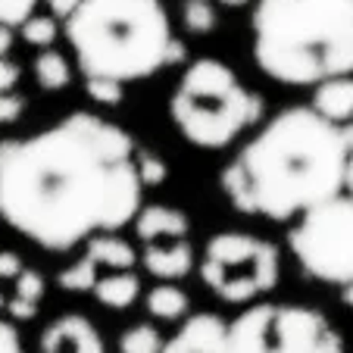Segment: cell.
Here are the masks:
<instances>
[{"label":"cell","mask_w":353,"mask_h":353,"mask_svg":"<svg viewBox=\"0 0 353 353\" xmlns=\"http://www.w3.org/2000/svg\"><path fill=\"white\" fill-rule=\"evenodd\" d=\"M216 3H222V7H232V10H241V7H247V3H254V0H216Z\"/></svg>","instance_id":"33"},{"label":"cell","mask_w":353,"mask_h":353,"mask_svg":"<svg viewBox=\"0 0 353 353\" xmlns=\"http://www.w3.org/2000/svg\"><path fill=\"white\" fill-rule=\"evenodd\" d=\"M13 41H16V28L0 26V57H7L13 50Z\"/></svg>","instance_id":"30"},{"label":"cell","mask_w":353,"mask_h":353,"mask_svg":"<svg viewBox=\"0 0 353 353\" xmlns=\"http://www.w3.org/2000/svg\"><path fill=\"white\" fill-rule=\"evenodd\" d=\"M160 347L163 334L150 322H138L119 334V353H160Z\"/></svg>","instance_id":"21"},{"label":"cell","mask_w":353,"mask_h":353,"mask_svg":"<svg viewBox=\"0 0 353 353\" xmlns=\"http://www.w3.org/2000/svg\"><path fill=\"white\" fill-rule=\"evenodd\" d=\"M316 353H344V338L328 325L325 334H322V341H319V347H316Z\"/></svg>","instance_id":"28"},{"label":"cell","mask_w":353,"mask_h":353,"mask_svg":"<svg viewBox=\"0 0 353 353\" xmlns=\"http://www.w3.org/2000/svg\"><path fill=\"white\" fill-rule=\"evenodd\" d=\"M44 294H47V279L34 266H22V272L16 275L13 285H10V297H7V307L3 310L10 313V319L28 322L38 316Z\"/></svg>","instance_id":"15"},{"label":"cell","mask_w":353,"mask_h":353,"mask_svg":"<svg viewBox=\"0 0 353 353\" xmlns=\"http://www.w3.org/2000/svg\"><path fill=\"white\" fill-rule=\"evenodd\" d=\"M19 38L26 41L28 47H38V50H44V47H54L57 38H60V19H57V16H38V13H32L19 26Z\"/></svg>","instance_id":"20"},{"label":"cell","mask_w":353,"mask_h":353,"mask_svg":"<svg viewBox=\"0 0 353 353\" xmlns=\"http://www.w3.org/2000/svg\"><path fill=\"white\" fill-rule=\"evenodd\" d=\"M138 263L144 266V272H150L160 281H181L194 269V247L188 238L144 244V250L138 254Z\"/></svg>","instance_id":"13"},{"label":"cell","mask_w":353,"mask_h":353,"mask_svg":"<svg viewBox=\"0 0 353 353\" xmlns=\"http://www.w3.org/2000/svg\"><path fill=\"white\" fill-rule=\"evenodd\" d=\"M134 169H138V179L144 188H160L169 179V166L157 150H147V147L134 144Z\"/></svg>","instance_id":"22"},{"label":"cell","mask_w":353,"mask_h":353,"mask_svg":"<svg viewBox=\"0 0 353 353\" xmlns=\"http://www.w3.org/2000/svg\"><path fill=\"white\" fill-rule=\"evenodd\" d=\"M44 3H47V7H50V13H54L57 19H66V16L72 13L75 7H79L81 0H44Z\"/></svg>","instance_id":"29"},{"label":"cell","mask_w":353,"mask_h":353,"mask_svg":"<svg viewBox=\"0 0 353 353\" xmlns=\"http://www.w3.org/2000/svg\"><path fill=\"white\" fill-rule=\"evenodd\" d=\"M26 113V97L16 91H0V128L16 125Z\"/></svg>","instance_id":"25"},{"label":"cell","mask_w":353,"mask_h":353,"mask_svg":"<svg viewBox=\"0 0 353 353\" xmlns=\"http://www.w3.org/2000/svg\"><path fill=\"white\" fill-rule=\"evenodd\" d=\"M32 75H34V85L47 94H57V91H66L72 85V63L66 60L63 50L57 47H44L32 63Z\"/></svg>","instance_id":"18"},{"label":"cell","mask_w":353,"mask_h":353,"mask_svg":"<svg viewBox=\"0 0 353 353\" xmlns=\"http://www.w3.org/2000/svg\"><path fill=\"white\" fill-rule=\"evenodd\" d=\"M344 191L353 197V147L350 154H347V169H344Z\"/></svg>","instance_id":"31"},{"label":"cell","mask_w":353,"mask_h":353,"mask_svg":"<svg viewBox=\"0 0 353 353\" xmlns=\"http://www.w3.org/2000/svg\"><path fill=\"white\" fill-rule=\"evenodd\" d=\"M254 60L266 79L313 88L353 75V0H254Z\"/></svg>","instance_id":"3"},{"label":"cell","mask_w":353,"mask_h":353,"mask_svg":"<svg viewBox=\"0 0 353 353\" xmlns=\"http://www.w3.org/2000/svg\"><path fill=\"white\" fill-rule=\"evenodd\" d=\"M63 34L85 79L128 85L185 60L163 0H81Z\"/></svg>","instance_id":"4"},{"label":"cell","mask_w":353,"mask_h":353,"mask_svg":"<svg viewBox=\"0 0 353 353\" xmlns=\"http://www.w3.org/2000/svg\"><path fill=\"white\" fill-rule=\"evenodd\" d=\"M310 107L325 122H332L353 147V75H338V79H325L313 85Z\"/></svg>","instance_id":"12"},{"label":"cell","mask_w":353,"mask_h":353,"mask_svg":"<svg viewBox=\"0 0 353 353\" xmlns=\"http://www.w3.org/2000/svg\"><path fill=\"white\" fill-rule=\"evenodd\" d=\"M134 266H138V250L128 241H122L116 232H100L85 241V254L57 275V285L63 291L88 294L103 272L134 269Z\"/></svg>","instance_id":"9"},{"label":"cell","mask_w":353,"mask_h":353,"mask_svg":"<svg viewBox=\"0 0 353 353\" xmlns=\"http://www.w3.org/2000/svg\"><path fill=\"white\" fill-rule=\"evenodd\" d=\"M263 116V97L238 79L228 63L200 57L169 94V119L188 144L222 150Z\"/></svg>","instance_id":"5"},{"label":"cell","mask_w":353,"mask_h":353,"mask_svg":"<svg viewBox=\"0 0 353 353\" xmlns=\"http://www.w3.org/2000/svg\"><path fill=\"white\" fill-rule=\"evenodd\" d=\"M19 79H22L19 63H13L10 57H0V91H16Z\"/></svg>","instance_id":"27"},{"label":"cell","mask_w":353,"mask_h":353,"mask_svg":"<svg viewBox=\"0 0 353 353\" xmlns=\"http://www.w3.org/2000/svg\"><path fill=\"white\" fill-rule=\"evenodd\" d=\"M85 94L100 107H119L125 97V85L113 79H85Z\"/></svg>","instance_id":"23"},{"label":"cell","mask_w":353,"mask_h":353,"mask_svg":"<svg viewBox=\"0 0 353 353\" xmlns=\"http://www.w3.org/2000/svg\"><path fill=\"white\" fill-rule=\"evenodd\" d=\"M134 234L141 238V244H157V241H175L191 234V219L185 210L169 207V203H141V210L134 213Z\"/></svg>","instance_id":"14"},{"label":"cell","mask_w":353,"mask_h":353,"mask_svg":"<svg viewBox=\"0 0 353 353\" xmlns=\"http://www.w3.org/2000/svg\"><path fill=\"white\" fill-rule=\"evenodd\" d=\"M141 194L132 134L94 113L0 144V219L44 250L128 225Z\"/></svg>","instance_id":"1"},{"label":"cell","mask_w":353,"mask_h":353,"mask_svg":"<svg viewBox=\"0 0 353 353\" xmlns=\"http://www.w3.org/2000/svg\"><path fill=\"white\" fill-rule=\"evenodd\" d=\"M144 307L160 322H179L191 310V297H188V291L179 281H160V285H154L144 294Z\"/></svg>","instance_id":"17"},{"label":"cell","mask_w":353,"mask_h":353,"mask_svg":"<svg viewBox=\"0 0 353 353\" xmlns=\"http://www.w3.org/2000/svg\"><path fill=\"white\" fill-rule=\"evenodd\" d=\"M350 144L313 107H288L266 122L219 172L238 213L288 222L344 191Z\"/></svg>","instance_id":"2"},{"label":"cell","mask_w":353,"mask_h":353,"mask_svg":"<svg viewBox=\"0 0 353 353\" xmlns=\"http://www.w3.org/2000/svg\"><path fill=\"white\" fill-rule=\"evenodd\" d=\"M41 0H0V26L19 28L28 16L34 13Z\"/></svg>","instance_id":"24"},{"label":"cell","mask_w":353,"mask_h":353,"mask_svg":"<svg viewBox=\"0 0 353 353\" xmlns=\"http://www.w3.org/2000/svg\"><path fill=\"white\" fill-rule=\"evenodd\" d=\"M328 319L297 303H250L228 322L232 353H316Z\"/></svg>","instance_id":"8"},{"label":"cell","mask_w":353,"mask_h":353,"mask_svg":"<svg viewBox=\"0 0 353 353\" xmlns=\"http://www.w3.org/2000/svg\"><path fill=\"white\" fill-rule=\"evenodd\" d=\"M200 281L222 303H254L266 297L281 275L279 247L250 232H219L200 256Z\"/></svg>","instance_id":"6"},{"label":"cell","mask_w":353,"mask_h":353,"mask_svg":"<svg viewBox=\"0 0 353 353\" xmlns=\"http://www.w3.org/2000/svg\"><path fill=\"white\" fill-rule=\"evenodd\" d=\"M41 353H107L97 325L81 313H63L41 332Z\"/></svg>","instance_id":"10"},{"label":"cell","mask_w":353,"mask_h":353,"mask_svg":"<svg viewBox=\"0 0 353 353\" xmlns=\"http://www.w3.org/2000/svg\"><path fill=\"white\" fill-rule=\"evenodd\" d=\"M7 297H10V285L0 279V313H3V307H7Z\"/></svg>","instance_id":"34"},{"label":"cell","mask_w":353,"mask_h":353,"mask_svg":"<svg viewBox=\"0 0 353 353\" xmlns=\"http://www.w3.org/2000/svg\"><path fill=\"white\" fill-rule=\"evenodd\" d=\"M288 247L310 279L322 285L353 281V197L334 194L307 213H300L288 232Z\"/></svg>","instance_id":"7"},{"label":"cell","mask_w":353,"mask_h":353,"mask_svg":"<svg viewBox=\"0 0 353 353\" xmlns=\"http://www.w3.org/2000/svg\"><path fill=\"white\" fill-rule=\"evenodd\" d=\"M91 294L100 300V307L107 310H128L138 303L141 297V275L134 269H113V272H103L94 281Z\"/></svg>","instance_id":"16"},{"label":"cell","mask_w":353,"mask_h":353,"mask_svg":"<svg viewBox=\"0 0 353 353\" xmlns=\"http://www.w3.org/2000/svg\"><path fill=\"white\" fill-rule=\"evenodd\" d=\"M0 353H26L19 332H16V325L7 319H0Z\"/></svg>","instance_id":"26"},{"label":"cell","mask_w":353,"mask_h":353,"mask_svg":"<svg viewBox=\"0 0 353 353\" xmlns=\"http://www.w3.org/2000/svg\"><path fill=\"white\" fill-rule=\"evenodd\" d=\"M341 300H344L347 307L353 310V281H350V285H344V288H341Z\"/></svg>","instance_id":"32"},{"label":"cell","mask_w":353,"mask_h":353,"mask_svg":"<svg viewBox=\"0 0 353 353\" xmlns=\"http://www.w3.org/2000/svg\"><path fill=\"white\" fill-rule=\"evenodd\" d=\"M181 26L188 34L207 38L219 26V13H216V0H185L181 3Z\"/></svg>","instance_id":"19"},{"label":"cell","mask_w":353,"mask_h":353,"mask_svg":"<svg viewBox=\"0 0 353 353\" xmlns=\"http://www.w3.org/2000/svg\"><path fill=\"white\" fill-rule=\"evenodd\" d=\"M160 353H232L228 325L216 313L188 316L179 332L163 341Z\"/></svg>","instance_id":"11"}]
</instances>
